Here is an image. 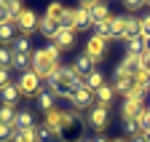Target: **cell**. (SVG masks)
<instances>
[{"label":"cell","instance_id":"1","mask_svg":"<svg viewBox=\"0 0 150 142\" xmlns=\"http://www.w3.org/2000/svg\"><path fill=\"white\" fill-rule=\"evenodd\" d=\"M59 54H62V51L56 48L54 43H48V46H43V48L32 51L30 70H32L40 81H48V78L56 73V67H59Z\"/></svg>","mask_w":150,"mask_h":142},{"label":"cell","instance_id":"2","mask_svg":"<svg viewBox=\"0 0 150 142\" xmlns=\"http://www.w3.org/2000/svg\"><path fill=\"white\" fill-rule=\"evenodd\" d=\"M72 118H75V113H64V110H51V113H46V126L54 131V137H62V131L70 126V123H72Z\"/></svg>","mask_w":150,"mask_h":142},{"label":"cell","instance_id":"3","mask_svg":"<svg viewBox=\"0 0 150 142\" xmlns=\"http://www.w3.org/2000/svg\"><path fill=\"white\" fill-rule=\"evenodd\" d=\"M19 91H22V97H38L40 94V78H38L32 70H24V73H19Z\"/></svg>","mask_w":150,"mask_h":142},{"label":"cell","instance_id":"4","mask_svg":"<svg viewBox=\"0 0 150 142\" xmlns=\"http://www.w3.org/2000/svg\"><path fill=\"white\" fill-rule=\"evenodd\" d=\"M86 57L94 64H99L107 57V38H102V35H91V38L86 40Z\"/></svg>","mask_w":150,"mask_h":142},{"label":"cell","instance_id":"5","mask_svg":"<svg viewBox=\"0 0 150 142\" xmlns=\"http://www.w3.org/2000/svg\"><path fill=\"white\" fill-rule=\"evenodd\" d=\"M110 107H105V105H94V107L88 110L86 115V123L94 129V131H105L107 129V123H110V115H107Z\"/></svg>","mask_w":150,"mask_h":142},{"label":"cell","instance_id":"6","mask_svg":"<svg viewBox=\"0 0 150 142\" xmlns=\"http://www.w3.org/2000/svg\"><path fill=\"white\" fill-rule=\"evenodd\" d=\"M38 24H40V16H38L32 8H24L22 16H19V22H16V30L24 35V38H30L32 32H38Z\"/></svg>","mask_w":150,"mask_h":142},{"label":"cell","instance_id":"7","mask_svg":"<svg viewBox=\"0 0 150 142\" xmlns=\"http://www.w3.org/2000/svg\"><path fill=\"white\" fill-rule=\"evenodd\" d=\"M94 99H97V97H94V91H91V88H86V86H81V88H75V91H72V107L75 110H91L94 107Z\"/></svg>","mask_w":150,"mask_h":142},{"label":"cell","instance_id":"8","mask_svg":"<svg viewBox=\"0 0 150 142\" xmlns=\"http://www.w3.org/2000/svg\"><path fill=\"white\" fill-rule=\"evenodd\" d=\"M59 51H67V48H72L75 46V32L72 30H67V27H59V32H56V38L51 40Z\"/></svg>","mask_w":150,"mask_h":142},{"label":"cell","instance_id":"9","mask_svg":"<svg viewBox=\"0 0 150 142\" xmlns=\"http://www.w3.org/2000/svg\"><path fill=\"white\" fill-rule=\"evenodd\" d=\"M88 13H91L94 27H97V24H102L105 19H110V8H107V3H105V0H97V3H91V6H88Z\"/></svg>","mask_w":150,"mask_h":142},{"label":"cell","instance_id":"10","mask_svg":"<svg viewBox=\"0 0 150 142\" xmlns=\"http://www.w3.org/2000/svg\"><path fill=\"white\" fill-rule=\"evenodd\" d=\"M142 110H145L142 99H123V105H121V115L123 118H137Z\"/></svg>","mask_w":150,"mask_h":142},{"label":"cell","instance_id":"11","mask_svg":"<svg viewBox=\"0 0 150 142\" xmlns=\"http://www.w3.org/2000/svg\"><path fill=\"white\" fill-rule=\"evenodd\" d=\"M94 22H91V13H88V6H78L75 8V32H83L88 30Z\"/></svg>","mask_w":150,"mask_h":142},{"label":"cell","instance_id":"12","mask_svg":"<svg viewBox=\"0 0 150 142\" xmlns=\"http://www.w3.org/2000/svg\"><path fill=\"white\" fill-rule=\"evenodd\" d=\"M19 97H22V91H19L16 83H8V86L0 88V105H16Z\"/></svg>","mask_w":150,"mask_h":142},{"label":"cell","instance_id":"13","mask_svg":"<svg viewBox=\"0 0 150 142\" xmlns=\"http://www.w3.org/2000/svg\"><path fill=\"white\" fill-rule=\"evenodd\" d=\"M13 129L16 131H24V129H35V115L30 110H19L16 121H13Z\"/></svg>","mask_w":150,"mask_h":142},{"label":"cell","instance_id":"14","mask_svg":"<svg viewBox=\"0 0 150 142\" xmlns=\"http://www.w3.org/2000/svg\"><path fill=\"white\" fill-rule=\"evenodd\" d=\"M72 67H75V73H78L83 81H86V75H88V73H94V70H97V67H94V62H91L86 54H81L78 59H75V64H72Z\"/></svg>","mask_w":150,"mask_h":142},{"label":"cell","instance_id":"15","mask_svg":"<svg viewBox=\"0 0 150 142\" xmlns=\"http://www.w3.org/2000/svg\"><path fill=\"white\" fill-rule=\"evenodd\" d=\"M16 24L13 22H6V24H0V46H6V43H13L16 40Z\"/></svg>","mask_w":150,"mask_h":142},{"label":"cell","instance_id":"16","mask_svg":"<svg viewBox=\"0 0 150 142\" xmlns=\"http://www.w3.org/2000/svg\"><path fill=\"white\" fill-rule=\"evenodd\" d=\"M38 32H43L46 35V38H56V32H59V24H56V22H51L48 19V16H40V24H38Z\"/></svg>","mask_w":150,"mask_h":142},{"label":"cell","instance_id":"17","mask_svg":"<svg viewBox=\"0 0 150 142\" xmlns=\"http://www.w3.org/2000/svg\"><path fill=\"white\" fill-rule=\"evenodd\" d=\"M11 51H13V54H30V57H32V43H30V38L16 35V40L11 43Z\"/></svg>","mask_w":150,"mask_h":142},{"label":"cell","instance_id":"18","mask_svg":"<svg viewBox=\"0 0 150 142\" xmlns=\"http://www.w3.org/2000/svg\"><path fill=\"white\" fill-rule=\"evenodd\" d=\"M126 54H145V35L126 38Z\"/></svg>","mask_w":150,"mask_h":142},{"label":"cell","instance_id":"19","mask_svg":"<svg viewBox=\"0 0 150 142\" xmlns=\"http://www.w3.org/2000/svg\"><path fill=\"white\" fill-rule=\"evenodd\" d=\"M83 86H86V88H91V91H99V88L105 86V75L99 73V70H94V73H88V75H86Z\"/></svg>","mask_w":150,"mask_h":142},{"label":"cell","instance_id":"20","mask_svg":"<svg viewBox=\"0 0 150 142\" xmlns=\"http://www.w3.org/2000/svg\"><path fill=\"white\" fill-rule=\"evenodd\" d=\"M94 97H97V105H105V107H110V102H112V97H115V88L112 86H102L99 91H94Z\"/></svg>","mask_w":150,"mask_h":142},{"label":"cell","instance_id":"21","mask_svg":"<svg viewBox=\"0 0 150 142\" xmlns=\"http://www.w3.org/2000/svg\"><path fill=\"white\" fill-rule=\"evenodd\" d=\"M112 38H129V27H126V16H112Z\"/></svg>","mask_w":150,"mask_h":142},{"label":"cell","instance_id":"22","mask_svg":"<svg viewBox=\"0 0 150 142\" xmlns=\"http://www.w3.org/2000/svg\"><path fill=\"white\" fill-rule=\"evenodd\" d=\"M64 8H67L64 3H59V0H54V3L48 6V11H46L43 16H48L51 22H56V24H59V22H62V16H64Z\"/></svg>","mask_w":150,"mask_h":142},{"label":"cell","instance_id":"23","mask_svg":"<svg viewBox=\"0 0 150 142\" xmlns=\"http://www.w3.org/2000/svg\"><path fill=\"white\" fill-rule=\"evenodd\" d=\"M112 88H115V94H123V99H126V97H129V91L134 88V78H115Z\"/></svg>","mask_w":150,"mask_h":142},{"label":"cell","instance_id":"24","mask_svg":"<svg viewBox=\"0 0 150 142\" xmlns=\"http://www.w3.org/2000/svg\"><path fill=\"white\" fill-rule=\"evenodd\" d=\"M35 99H38V107H40L43 113H51V110H54V99H56V97H54L51 91H40Z\"/></svg>","mask_w":150,"mask_h":142},{"label":"cell","instance_id":"25","mask_svg":"<svg viewBox=\"0 0 150 142\" xmlns=\"http://www.w3.org/2000/svg\"><path fill=\"white\" fill-rule=\"evenodd\" d=\"M123 131L134 139V137H142V129H139V121L137 118H123Z\"/></svg>","mask_w":150,"mask_h":142},{"label":"cell","instance_id":"26","mask_svg":"<svg viewBox=\"0 0 150 142\" xmlns=\"http://www.w3.org/2000/svg\"><path fill=\"white\" fill-rule=\"evenodd\" d=\"M16 121V107L13 105H0V123H11Z\"/></svg>","mask_w":150,"mask_h":142},{"label":"cell","instance_id":"27","mask_svg":"<svg viewBox=\"0 0 150 142\" xmlns=\"http://www.w3.org/2000/svg\"><path fill=\"white\" fill-rule=\"evenodd\" d=\"M51 139H54V131L46 126V123L35 126V142H51Z\"/></svg>","mask_w":150,"mask_h":142},{"label":"cell","instance_id":"28","mask_svg":"<svg viewBox=\"0 0 150 142\" xmlns=\"http://www.w3.org/2000/svg\"><path fill=\"white\" fill-rule=\"evenodd\" d=\"M13 64V51H11V46H0V67H11Z\"/></svg>","mask_w":150,"mask_h":142},{"label":"cell","instance_id":"29","mask_svg":"<svg viewBox=\"0 0 150 142\" xmlns=\"http://www.w3.org/2000/svg\"><path fill=\"white\" fill-rule=\"evenodd\" d=\"M115 78H134V67H131L126 59H121V64L115 67Z\"/></svg>","mask_w":150,"mask_h":142},{"label":"cell","instance_id":"30","mask_svg":"<svg viewBox=\"0 0 150 142\" xmlns=\"http://www.w3.org/2000/svg\"><path fill=\"white\" fill-rule=\"evenodd\" d=\"M97 35H102V38L112 40V16H110V19H105L102 24H97Z\"/></svg>","mask_w":150,"mask_h":142},{"label":"cell","instance_id":"31","mask_svg":"<svg viewBox=\"0 0 150 142\" xmlns=\"http://www.w3.org/2000/svg\"><path fill=\"white\" fill-rule=\"evenodd\" d=\"M13 134H16V129L11 123H0V142H13Z\"/></svg>","mask_w":150,"mask_h":142},{"label":"cell","instance_id":"32","mask_svg":"<svg viewBox=\"0 0 150 142\" xmlns=\"http://www.w3.org/2000/svg\"><path fill=\"white\" fill-rule=\"evenodd\" d=\"M126 27H129V38L142 35V32H139V19H137V16H126Z\"/></svg>","mask_w":150,"mask_h":142},{"label":"cell","instance_id":"33","mask_svg":"<svg viewBox=\"0 0 150 142\" xmlns=\"http://www.w3.org/2000/svg\"><path fill=\"white\" fill-rule=\"evenodd\" d=\"M13 142H35V129H24V131H16Z\"/></svg>","mask_w":150,"mask_h":142},{"label":"cell","instance_id":"34","mask_svg":"<svg viewBox=\"0 0 150 142\" xmlns=\"http://www.w3.org/2000/svg\"><path fill=\"white\" fill-rule=\"evenodd\" d=\"M139 32L142 35H150V13H145L142 19H139Z\"/></svg>","mask_w":150,"mask_h":142},{"label":"cell","instance_id":"35","mask_svg":"<svg viewBox=\"0 0 150 142\" xmlns=\"http://www.w3.org/2000/svg\"><path fill=\"white\" fill-rule=\"evenodd\" d=\"M123 6H126L129 11H137V8H142V6H145V0H123Z\"/></svg>","mask_w":150,"mask_h":142},{"label":"cell","instance_id":"36","mask_svg":"<svg viewBox=\"0 0 150 142\" xmlns=\"http://www.w3.org/2000/svg\"><path fill=\"white\" fill-rule=\"evenodd\" d=\"M8 83H11V73H8L6 67H0V88H3V86H8Z\"/></svg>","mask_w":150,"mask_h":142},{"label":"cell","instance_id":"37","mask_svg":"<svg viewBox=\"0 0 150 142\" xmlns=\"http://www.w3.org/2000/svg\"><path fill=\"white\" fill-rule=\"evenodd\" d=\"M8 22V8H6V3L0 0V24H6Z\"/></svg>","mask_w":150,"mask_h":142},{"label":"cell","instance_id":"38","mask_svg":"<svg viewBox=\"0 0 150 142\" xmlns=\"http://www.w3.org/2000/svg\"><path fill=\"white\" fill-rule=\"evenodd\" d=\"M145 54H150V35H145Z\"/></svg>","mask_w":150,"mask_h":142},{"label":"cell","instance_id":"39","mask_svg":"<svg viewBox=\"0 0 150 142\" xmlns=\"http://www.w3.org/2000/svg\"><path fill=\"white\" fill-rule=\"evenodd\" d=\"M91 142H107V137H94Z\"/></svg>","mask_w":150,"mask_h":142},{"label":"cell","instance_id":"40","mask_svg":"<svg viewBox=\"0 0 150 142\" xmlns=\"http://www.w3.org/2000/svg\"><path fill=\"white\" fill-rule=\"evenodd\" d=\"M91 3H97V0H81V6H91Z\"/></svg>","mask_w":150,"mask_h":142},{"label":"cell","instance_id":"41","mask_svg":"<svg viewBox=\"0 0 150 142\" xmlns=\"http://www.w3.org/2000/svg\"><path fill=\"white\" fill-rule=\"evenodd\" d=\"M129 142H145V137H134V139H129Z\"/></svg>","mask_w":150,"mask_h":142},{"label":"cell","instance_id":"42","mask_svg":"<svg viewBox=\"0 0 150 142\" xmlns=\"http://www.w3.org/2000/svg\"><path fill=\"white\" fill-rule=\"evenodd\" d=\"M142 137H145V142H150V131H147V134H142Z\"/></svg>","mask_w":150,"mask_h":142},{"label":"cell","instance_id":"43","mask_svg":"<svg viewBox=\"0 0 150 142\" xmlns=\"http://www.w3.org/2000/svg\"><path fill=\"white\" fill-rule=\"evenodd\" d=\"M112 142H126V139H112Z\"/></svg>","mask_w":150,"mask_h":142},{"label":"cell","instance_id":"44","mask_svg":"<svg viewBox=\"0 0 150 142\" xmlns=\"http://www.w3.org/2000/svg\"><path fill=\"white\" fill-rule=\"evenodd\" d=\"M78 142H91V139H78Z\"/></svg>","mask_w":150,"mask_h":142},{"label":"cell","instance_id":"45","mask_svg":"<svg viewBox=\"0 0 150 142\" xmlns=\"http://www.w3.org/2000/svg\"><path fill=\"white\" fill-rule=\"evenodd\" d=\"M145 6H150V0H145Z\"/></svg>","mask_w":150,"mask_h":142},{"label":"cell","instance_id":"46","mask_svg":"<svg viewBox=\"0 0 150 142\" xmlns=\"http://www.w3.org/2000/svg\"><path fill=\"white\" fill-rule=\"evenodd\" d=\"M147 113H150V107H147Z\"/></svg>","mask_w":150,"mask_h":142}]
</instances>
